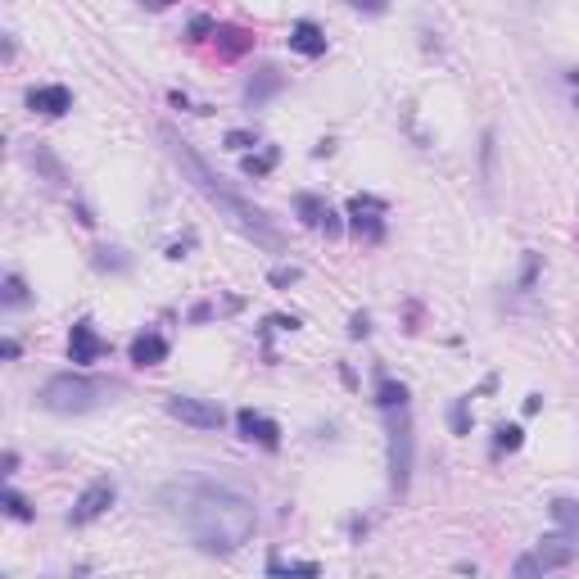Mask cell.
<instances>
[{"mask_svg":"<svg viewBox=\"0 0 579 579\" xmlns=\"http://www.w3.org/2000/svg\"><path fill=\"white\" fill-rule=\"evenodd\" d=\"M168 516L190 534V543L209 557H231L240 552L258 530V512L245 494L213 480H181L159 494Z\"/></svg>","mask_w":579,"mask_h":579,"instance_id":"cell-1","label":"cell"},{"mask_svg":"<svg viewBox=\"0 0 579 579\" xmlns=\"http://www.w3.org/2000/svg\"><path fill=\"white\" fill-rule=\"evenodd\" d=\"M163 141H168V154H172V159H177V168L186 172V181H190V186L200 190L204 200H209L213 209H218L222 218H227L231 227L240 231V236H249V240H254V245H263V249H281V245H285V240H281V231L272 227V218H267V213L258 209V204L240 200L236 190H231L227 181H222L218 172H213L209 163H204L200 154H195V145H186L177 132H172V127H163Z\"/></svg>","mask_w":579,"mask_h":579,"instance_id":"cell-2","label":"cell"},{"mask_svg":"<svg viewBox=\"0 0 579 579\" xmlns=\"http://www.w3.org/2000/svg\"><path fill=\"white\" fill-rule=\"evenodd\" d=\"M380 412H385V426H390V471L394 485H408L412 471V408H408V390L394 385V380H380Z\"/></svg>","mask_w":579,"mask_h":579,"instance_id":"cell-3","label":"cell"},{"mask_svg":"<svg viewBox=\"0 0 579 579\" xmlns=\"http://www.w3.org/2000/svg\"><path fill=\"white\" fill-rule=\"evenodd\" d=\"M109 394H114V385H105V380H91V376H73V371H64V376H50L46 385H41V408L59 412V417H73V412L100 408Z\"/></svg>","mask_w":579,"mask_h":579,"instance_id":"cell-4","label":"cell"},{"mask_svg":"<svg viewBox=\"0 0 579 579\" xmlns=\"http://www.w3.org/2000/svg\"><path fill=\"white\" fill-rule=\"evenodd\" d=\"M575 552H579V534L561 530V534H548V539H543L534 552H525V557L516 561L512 570H516L521 579H530V575H548V570L570 566V561H575Z\"/></svg>","mask_w":579,"mask_h":579,"instance_id":"cell-5","label":"cell"},{"mask_svg":"<svg viewBox=\"0 0 579 579\" xmlns=\"http://www.w3.org/2000/svg\"><path fill=\"white\" fill-rule=\"evenodd\" d=\"M168 412H172L177 421H186V426H195V430H222V421H227V412H222L218 403L190 399V394H172Z\"/></svg>","mask_w":579,"mask_h":579,"instance_id":"cell-6","label":"cell"},{"mask_svg":"<svg viewBox=\"0 0 579 579\" xmlns=\"http://www.w3.org/2000/svg\"><path fill=\"white\" fill-rule=\"evenodd\" d=\"M114 498H118V489H114V480H91V485L82 489V498H77V507L68 512V521L73 525H91V521H100V516L114 507Z\"/></svg>","mask_w":579,"mask_h":579,"instance_id":"cell-7","label":"cell"},{"mask_svg":"<svg viewBox=\"0 0 579 579\" xmlns=\"http://www.w3.org/2000/svg\"><path fill=\"white\" fill-rule=\"evenodd\" d=\"M236 430H240V439H249V444H263V448L281 444V426H276L272 417H263V412H254V408L236 412Z\"/></svg>","mask_w":579,"mask_h":579,"instance_id":"cell-8","label":"cell"},{"mask_svg":"<svg viewBox=\"0 0 579 579\" xmlns=\"http://www.w3.org/2000/svg\"><path fill=\"white\" fill-rule=\"evenodd\" d=\"M28 109L41 118H64L68 109H73V91H68V86H32Z\"/></svg>","mask_w":579,"mask_h":579,"instance_id":"cell-9","label":"cell"},{"mask_svg":"<svg viewBox=\"0 0 579 579\" xmlns=\"http://www.w3.org/2000/svg\"><path fill=\"white\" fill-rule=\"evenodd\" d=\"M349 213H353V231H358V236H367V240L385 236V222H380L385 204H380V200H371V195H353Z\"/></svg>","mask_w":579,"mask_h":579,"instance_id":"cell-10","label":"cell"},{"mask_svg":"<svg viewBox=\"0 0 579 579\" xmlns=\"http://www.w3.org/2000/svg\"><path fill=\"white\" fill-rule=\"evenodd\" d=\"M100 353H105V340L95 335V326L91 322H77L73 335H68V358H73L77 367H86V362H95Z\"/></svg>","mask_w":579,"mask_h":579,"instance_id":"cell-11","label":"cell"},{"mask_svg":"<svg viewBox=\"0 0 579 579\" xmlns=\"http://www.w3.org/2000/svg\"><path fill=\"white\" fill-rule=\"evenodd\" d=\"M290 50H295V55H304V59H317V55H326V32L317 28V23L299 19L295 28H290Z\"/></svg>","mask_w":579,"mask_h":579,"instance_id":"cell-12","label":"cell"},{"mask_svg":"<svg viewBox=\"0 0 579 579\" xmlns=\"http://www.w3.org/2000/svg\"><path fill=\"white\" fill-rule=\"evenodd\" d=\"M163 358H168V340H163L159 331H141L132 340V362H136V367H159Z\"/></svg>","mask_w":579,"mask_h":579,"instance_id":"cell-13","label":"cell"},{"mask_svg":"<svg viewBox=\"0 0 579 579\" xmlns=\"http://www.w3.org/2000/svg\"><path fill=\"white\" fill-rule=\"evenodd\" d=\"M299 213H304V222L308 227H317V231H326V236H340V222H335V213L326 209L317 195H299Z\"/></svg>","mask_w":579,"mask_h":579,"instance_id":"cell-14","label":"cell"},{"mask_svg":"<svg viewBox=\"0 0 579 579\" xmlns=\"http://www.w3.org/2000/svg\"><path fill=\"white\" fill-rule=\"evenodd\" d=\"M281 86H285V77L276 73V68H258V77H249V86H245V100L258 109V105H267Z\"/></svg>","mask_w":579,"mask_h":579,"instance_id":"cell-15","label":"cell"},{"mask_svg":"<svg viewBox=\"0 0 579 579\" xmlns=\"http://www.w3.org/2000/svg\"><path fill=\"white\" fill-rule=\"evenodd\" d=\"M213 37H218L222 59H240L249 46H254V37H249V32H240V28H218V32H213Z\"/></svg>","mask_w":579,"mask_h":579,"instance_id":"cell-16","label":"cell"},{"mask_svg":"<svg viewBox=\"0 0 579 579\" xmlns=\"http://www.w3.org/2000/svg\"><path fill=\"white\" fill-rule=\"evenodd\" d=\"M548 512H552V521H557L561 530L579 534V503H575V498H557V503H552Z\"/></svg>","mask_w":579,"mask_h":579,"instance_id":"cell-17","label":"cell"},{"mask_svg":"<svg viewBox=\"0 0 579 579\" xmlns=\"http://www.w3.org/2000/svg\"><path fill=\"white\" fill-rule=\"evenodd\" d=\"M267 575H322L317 561H285V557H272L267 561Z\"/></svg>","mask_w":579,"mask_h":579,"instance_id":"cell-18","label":"cell"},{"mask_svg":"<svg viewBox=\"0 0 579 579\" xmlns=\"http://www.w3.org/2000/svg\"><path fill=\"white\" fill-rule=\"evenodd\" d=\"M240 168H245V177H263V172H272L276 168V150H263V154H249L245 163H240Z\"/></svg>","mask_w":579,"mask_h":579,"instance_id":"cell-19","label":"cell"},{"mask_svg":"<svg viewBox=\"0 0 579 579\" xmlns=\"http://www.w3.org/2000/svg\"><path fill=\"white\" fill-rule=\"evenodd\" d=\"M0 503H5V512H10L14 521H32V507H28V498H23V494L5 489V494H0Z\"/></svg>","mask_w":579,"mask_h":579,"instance_id":"cell-20","label":"cell"},{"mask_svg":"<svg viewBox=\"0 0 579 579\" xmlns=\"http://www.w3.org/2000/svg\"><path fill=\"white\" fill-rule=\"evenodd\" d=\"M28 304V285L19 276H5V308H23Z\"/></svg>","mask_w":579,"mask_h":579,"instance_id":"cell-21","label":"cell"},{"mask_svg":"<svg viewBox=\"0 0 579 579\" xmlns=\"http://www.w3.org/2000/svg\"><path fill=\"white\" fill-rule=\"evenodd\" d=\"M498 448H521V426H503V430H498Z\"/></svg>","mask_w":579,"mask_h":579,"instance_id":"cell-22","label":"cell"},{"mask_svg":"<svg viewBox=\"0 0 579 579\" xmlns=\"http://www.w3.org/2000/svg\"><path fill=\"white\" fill-rule=\"evenodd\" d=\"M353 10H362V14H385L390 10V0H349Z\"/></svg>","mask_w":579,"mask_h":579,"instance_id":"cell-23","label":"cell"},{"mask_svg":"<svg viewBox=\"0 0 579 579\" xmlns=\"http://www.w3.org/2000/svg\"><path fill=\"white\" fill-rule=\"evenodd\" d=\"M227 145H231V150H249V145H258V141L249 132H227Z\"/></svg>","mask_w":579,"mask_h":579,"instance_id":"cell-24","label":"cell"},{"mask_svg":"<svg viewBox=\"0 0 579 579\" xmlns=\"http://www.w3.org/2000/svg\"><path fill=\"white\" fill-rule=\"evenodd\" d=\"M204 32H218V28H213L209 19H195V23H190V37H195V41H204Z\"/></svg>","mask_w":579,"mask_h":579,"instance_id":"cell-25","label":"cell"},{"mask_svg":"<svg viewBox=\"0 0 579 579\" xmlns=\"http://www.w3.org/2000/svg\"><path fill=\"white\" fill-rule=\"evenodd\" d=\"M295 276H299L295 267H281V272H272V281H276V285H290V281H295Z\"/></svg>","mask_w":579,"mask_h":579,"instance_id":"cell-26","label":"cell"},{"mask_svg":"<svg viewBox=\"0 0 579 579\" xmlns=\"http://www.w3.org/2000/svg\"><path fill=\"white\" fill-rule=\"evenodd\" d=\"M150 5H154V10H163V5H172V0H150Z\"/></svg>","mask_w":579,"mask_h":579,"instance_id":"cell-27","label":"cell"}]
</instances>
